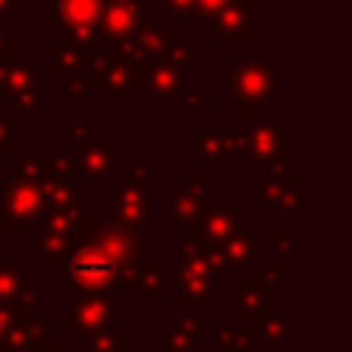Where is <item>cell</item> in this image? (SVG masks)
Listing matches in <instances>:
<instances>
[{"label": "cell", "mask_w": 352, "mask_h": 352, "mask_svg": "<svg viewBox=\"0 0 352 352\" xmlns=\"http://www.w3.org/2000/svg\"><path fill=\"white\" fill-rule=\"evenodd\" d=\"M187 60L190 47L182 38L168 44L162 52L148 55L140 66H135L132 91H143L151 99L182 104L187 96Z\"/></svg>", "instance_id": "2"}, {"label": "cell", "mask_w": 352, "mask_h": 352, "mask_svg": "<svg viewBox=\"0 0 352 352\" xmlns=\"http://www.w3.org/2000/svg\"><path fill=\"white\" fill-rule=\"evenodd\" d=\"M28 289V272L22 267H6L0 264V302L19 297Z\"/></svg>", "instance_id": "28"}, {"label": "cell", "mask_w": 352, "mask_h": 352, "mask_svg": "<svg viewBox=\"0 0 352 352\" xmlns=\"http://www.w3.org/2000/svg\"><path fill=\"white\" fill-rule=\"evenodd\" d=\"M36 346H38V344H16V346L3 349V352H36Z\"/></svg>", "instance_id": "48"}, {"label": "cell", "mask_w": 352, "mask_h": 352, "mask_svg": "<svg viewBox=\"0 0 352 352\" xmlns=\"http://www.w3.org/2000/svg\"><path fill=\"white\" fill-rule=\"evenodd\" d=\"M77 245V234L38 228V264L41 267H66Z\"/></svg>", "instance_id": "17"}, {"label": "cell", "mask_w": 352, "mask_h": 352, "mask_svg": "<svg viewBox=\"0 0 352 352\" xmlns=\"http://www.w3.org/2000/svg\"><path fill=\"white\" fill-rule=\"evenodd\" d=\"M182 104H187V113L192 118H201V113H204V94L201 91H187V96H184Z\"/></svg>", "instance_id": "44"}, {"label": "cell", "mask_w": 352, "mask_h": 352, "mask_svg": "<svg viewBox=\"0 0 352 352\" xmlns=\"http://www.w3.org/2000/svg\"><path fill=\"white\" fill-rule=\"evenodd\" d=\"M88 344H91V352H126V330L113 327L107 322L88 336Z\"/></svg>", "instance_id": "25"}, {"label": "cell", "mask_w": 352, "mask_h": 352, "mask_svg": "<svg viewBox=\"0 0 352 352\" xmlns=\"http://www.w3.org/2000/svg\"><path fill=\"white\" fill-rule=\"evenodd\" d=\"M6 198L0 209V228H16V226H36L47 209V201L38 190V184H19V182H3Z\"/></svg>", "instance_id": "8"}, {"label": "cell", "mask_w": 352, "mask_h": 352, "mask_svg": "<svg viewBox=\"0 0 352 352\" xmlns=\"http://www.w3.org/2000/svg\"><path fill=\"white\" fill-rule=\"evenodd\" d=\"M187 226H190V239L206 242V245H220L239 228V204L236 201H228V204L214 201L212 206L201 209L198 217L190 220Z\"/></svg>", "instance_id": "11"}, {"label": "cell", "mask_w": 352, "mask_h": 352, "mask_svg": "<svg viewBox=\"0 0 352 352\" xmlns=\"http://www.w3.org/2000/svg\"><path fill=\"white\" fill-rule=\"evenodd\" d=\"M44 168L38 162V157H30V154H22L14 148V182L19 184H38L44 179Z\"/></svg>", "instance_id": "27"}, {"label": "cell", "mask_w": 352, "mask_h": 352, "mask_svg": "<svg viewBox=\"0 0 352 352\" xmlns=\"http://www.w3.org/2000/svg\"><path fill=\"white\" fill-rule=\"evenodd\" d=\"M253 6L245 0H231L217 19L209 25L214 41H250L253 38Z\"/></svg>", "instance_id": "14"}, {"label": "cell", "mask_w": 352, "mask_h": 352, "mask_svg": "<svg viewBox=\"0 0 352 352\" xmlns=\"http://www.w3.org/2000/svg\"><path fill=\"white\" fill-rule=\"evenodd\" d=\"M63 129H66L69 140H72L74 146H80V143H85V140H88L91 118H88V116H66V118H63Z\"/></svg>", "instance_id": "33"}, {"label": "cell", "mask_w": 352, "mask_h": 352, "mask_svg": "<svg viewBox=\"0 0 352 352\" xmlns=\"http://www.w3.org/2000/svg\"><path fill=\"white\" fill-rule=\"evenodd\" d=\"M28 0H0V16H11L16 6H25Z\"/></svg>", "instance_id": "47"}, {"label": "cell", "mask_w": 352, "mask_h": 352, "mask_svg": "<svg viewBox=\"0 0 352 352\" xmlns=\"http://www.w3.org/2000/svg\"><path fill=\"white\" fill-rule=\"evenodd\" d=\"M223 135H226L228 154H242V151H248V129H231V132H223Z\"/></svg>", "instance_id": "40"}, {"label": "cell", "mask_w": 352, "mask_h": 352, "mask_svg": "<svg viewBox=\"0 0 352 352\" xmlns=\"http://www.w3.org/2000/svg\"><path fill=\"white\" fill-rule=\"evenodd\" d=\"M176 300L187 305H209L217 297L214 289V275H201V272H182L176 270Z\"/></svg>", "instance_id": "19"}, {"label": "cell", "mask_w": 352, "mask_h": 352, "mask_svg": "<svg viewBox=\"0 0 352 352\" xmlns=\"http://www.w3.org/2000/svg\"><path fill=\"white\" fill-rule=\"evenodd\" d=\"M0 154H14V124L0 116Z\"/></svg>", "instance_id": "41"}, {"label": "cell", "mask_w": 352, "mask_h": 352, "mask_svg": "<svg viewBox=\"0 0 352 352\" xmlns=\"http://www.w3.org/2000/svg\"><path fill=\"white\" fill-rule=\"evenodd\" d=\"M236 297H239V316H261L278 311V289L275 283L264 278H239L236 280Z\"/></svg>", "instance_id": "13"}, {"label": "cell", "mask_w": 352, "mask_h": 352, "mask_svg": "<svg viewBox=\"0 0 352 352\" xmlns=\"http://www.w3.org/2000/svg\"><path fill=\"white\" fill-rule=\"evenodd\" d=\"M135 289L143 292H162L165 289V267L154 264V267H135Z\"/></svg>", "instance_id": "30"}, {"label": "cell", "mask_w": 352, "mask_h": 352, "mask_svg": "<svg viewBox=\"0 0 352 352\" xmlns=\"http://www.w3.org/2000/svg\"><path fill=\"white\" fill-rule=\"evenodd\" d=\"M162 6V14L168 16H187L192 14V3L195 0H151V6Z\"/></svg>", "instance_id": "38"}, {"label": "cell", "mask_w": 352, "mask_h": 352, "mask_svg": "<svg viewBox=\"0 0 352 352\" xmlns=\"http://www.w3.org/2000/svg\"><path fill=\"white\" fill-rule=\"evenodd\" d=\"M187 148H190V154H198L204 162H209V165H228V146H226V135L223 132H217V129H204L201 132V138H195V140H190L187 143Z\"/></svg>", "instance_id": "21"}, {"label": "cell", "mask_w": 352, "mask_h": 352, "mask_svg": "<svg viewBox=\"0 0 352 352\" xmlns=\"http://www.w3.org/2000/svg\"><path fill=\"white\" fill-rule=\"evenodd\" d=\"M38 190H41L47 206H63V204H69V201L77 198L74 179H52V176H44L38 182Z\"/></svg>", "instance_id": "26"}, {"label": "cell", "mask_w": 352, "mask_h": 352, "mask_svg": "<svg viewBox=\"0 0 352 352\" xmlns=\"http://www.w3.org/2000/svg\"><path fill=\"white\" fill-rule=\"evenodd\" d=\"M198 341H201L198 336H187L179 327H165V333H162V352H184V349H190Z\"/></svg>", "instance_id": "31"}, {"label": "cell", "mask_w": 352, "mask_h": 352, "mask_svg": "<svg viewBox=\"0 0 352 352\" xmlns=\"http://www.w3.org/2000/svg\"><path fill=\"white\" fill-rule=\"evenodd\" d=\"M14 28H0V63H8L14 55Z\"/></svg>", "instance_id": "42"}, {"label": "cell", "mask_w": 352, "mask_h": 352, "mask_svg": "<svg viewBox=\"0 0 352 352\" xmlns=\"http://www.w3.org/2000/svg\"><path fill=\"white\" fill-rule=\"evenodd\" d=\"M184 352H204V346H201V341H198V344H192V346H190V349H184Z\"/></svg>", "instance_id": "49"}, {"label": "cell", "mask_w": 352, "mask_h": 352, "mask_svg": "<svg viewBox=\"0 0 352 352\" xmlns=\"http://www.w3.org/2000/svg\"><path fill=\"white\" fill-rule=\"evenodd\" d=\"M91 74L99 77L104 82V88L113 91L116 104L126 102V96L132 91V77H135V69L126 60H121L113 52H94L91 55Z\"/></svg>", "instance_id": "12"}, {"label": "cell", "mask_w": 352, "mask_h": 352, "mask_svg": "<svg viewBox=\"0 0 352 352\" xmlns=\"http://www.w3.org/2000/svg\"><path fill=\"white\" fill-rule=\"evenodd\" d=\"M38 69L28 60L25 52H14L8 63H0V104H11V99L28 88H38Z\"/></svg>", "instance_id": "15"}, {"label": "cell", "mask_w": 352, "mask_h": 352, "mask_svg": "<svg viewBox=\"0 0 352 352\" xmlns=\"http://www.w3.org/2000/svg\"><path fill=\"white\" fill-rule=\"evenodd\" d=\"M116 314V297L113 292H80L74 302L69 305L63 324L74 330L80 338H88L96 327L107 324Z\"/></svg>", "instance_id": "10"}, {"label": "cell", "mask_w": 352, "mask_h": 352, "mask_svg": "<svg viewBox=\"0 0 352 352\" xmlns=\"http://www.w3.org/2000/svg\"><path fill=\"white\" fill-rule=\"evenodd\" d=\"M182 333H187V336H201V327H204V316L201 314H187V316H182L179 319V324H176Z\"/></svg>", "instance_id": "43"}, {"label": "cell", "mask_w": 352, "mask_h": 352, "mask_svg": "<svg viewBox=\"0 0 352 352\" xmlns=\"http://www.w3.org/2000/svg\"><path fill=\"white\" fill-rule=\"evenodd\" d=\"M151 3L143 0H102L96 33L102 44H116L132 33H143L151 25Z\"/></svg>", "instance_id": "6"}, {"label": "cell", "mask_w": 352, "mask_h": 352, "mask_svg": "<svg viewBox=\"0 0 352 352\" xmlns=\"http://www.w3.org/2000/svg\"><path fill=\"white\" fill-rule=\"evenodd\" d=\"M250 349H253L250 330H245V327H217L214 330L212 352H250Z\"/></svg>", "instance_id": "24"}, {"label": "cell", "mask_w": 352, "mask_h": 352, "mask_svg": "<svg viewBox=\"0 0 352 352\" xmlns=\"http://www.w3.org/2000/svg\"><path fill=\"white\" fill-rule=\"evenodd\" d=\"M250 201L264 206L270 217L300 214L302 209V182L294 176H256L250 182Z\"/></svg>", "instance_id": "7"}, {"label": "cell", "mask_w": 352, "mask_h": 352, "mask_svg": "<svg viewBox=\"0 0 352 352\" xmlns=\"http://www.w3.org/2000/svg\"><path fill=\"white\" fill-rule=\"evenodd\" d=\"M289 275H292V270H289L286 264H278V267H267V270H264V280H270V283H275V286H278L280 280H286Z\"/></svg>", "instance_id": "45"}, {"label": "cell", "mask_w": 352, "mask_h": 352, "mask_svg": "<svg viewBox=\"0 0 352 352\" xmlns=\"http://www.w3.org/2000/svg\"><path fill=\"white\" fill-rule=\"evenodd\" d=\"M52 25L66 36V41L82 47L85 52H102V41L96 33L102 0H50Z\"/></svg>", "instance_id": "4"}, {"label": "cell", "mask_w": 352, "mask_h": 352, "mask_svg": "<svg viewBox=\"0 0 352 352\" xmlns=\"http://www.w3.org/2000/svg\"><path fill=\"white\" fill-rule=\"evenodd\" d=\"M0 242H3V228H0ZM0 264H3V250H0Z\"/></svg>", "instance_id": "50"}, {"label": "cell", "mask_w": 352, "mask_h": 352, "mask_svg": "<svg viewBox=\"0 0 352 352\" xmlns=\"http://www.w3.org/2000/svg\"><path fill=\"white\" fill-rule=\"evenodd\" d=\"M74 173L85 176V179H102L113 173V162H116V143L113 140H99L94 143L91 138L80 146H74Z\"/></svg>", "instance_id": "16"}, {"label": "cell", "mask_w": 352, "mask_h": 352, "mask_svg": "<svg viewBox=\"0 0 352 352\" xmlns=\"http://www.w3.org/2000/svg\"><path fill=\"white\" fill-rule=\"evenodd\" d=\"M88 63V52L66 38H52L50 41V74L55 80H66L77 74Z\"/></svg>", "instance_id": "18"}, {"label": "cell", "mask_w": 352, "mask_h": 352, "mask_svg": "<svg viewBox=\"0 0 352 352\" xmlns=\"http://www.w3.org/2000/svg\"><path fill=\"white\" fill-rule=\"evenodd\" d=\"M275 250L278 253H292V256H297V253H302V242L300 239H294V234L286 228V226H280L278 231H275Z\"/></svg>", "instance_id": "37"}, {"label": "cell", "mask_w": 352, "mask_h": 352, "mask_svg": "<svg viewBox=\"0 0 352 352\" xmlns=\"http://www.w3.org/2000/svg\"><path fill=\"white\" fill-rule=\"evenodd\" d=\"M36 352H66V344L58 338H44V341H38Z\"/></svg>", "instance_id": "46"}, {"label": "cell", "mask_w": 352, "mask_h": 352, "mask_svg": "<svg viewBox=\"0 0 352 352\" xmlns=\"http://www.w3.org/2000/svg\"><path fill=\"white\" fill-rule=\"evenodd\" d=\"M88 99H91L88 80L72 74V77L66 80V88H63V102H66V104H88Z\"/></svg>", "instance_id": "32"}, {"label": "cell", "mask_w": 352, "mask_h": 352, "mask_svg": "<svg viewBox=\"0 0 352 352\" xmlns=\"http://www.w3.org/2000/svg\"><path fill=\"white\" fill-rule=\"evenodd\" d=\"M278 96L275 69L264 58H239L228 72V99L242 118H258Z\"/></svg>", "instance_id": "3"}, {"label": "cell", "mask_w": 352, "mask_h": 352, "mask_svg": "<svg viewBox=\"0 0 352 352\" xmlns=\"http://www.w3.org/2000/svg\"><path fill=\"white\" fill-rule=\"evenodd\" d=\"M250 338L253 341H289L292 330H289V319H283L278 311L275 314H261L250 319Z\"/></svg>", "instance_id": "22"}, {"label": "cell", "mask_w": 352, "mask_h": 352, "mask_svg": "<svg viewBox=\"0 0 352 352\" xmlns=\"http://www.w3.org/2000/svg\"><path fill=\"white\" fill-rule=\"evenodd\" d=\"M228 3H231V0H195V3H192V14L201 19V25L209 28V25L217 19V14H220Z\"/></svg>", "instance_id": "34"}, {"label": "cell", "mask_w": 352, "mask_h": 352, "mask_svg": "<svg viewBox=\"0 0 352 352\" xmlns=\"http://www.w3.org/2000/svg\"><path fill=\"white\" fill-rule=\"evenodd\" d=\"M124 179L138 184V187H143V190H151V170L146 165H126Z\"/></svg>", "instance_id": "39"}, {"label": "cell", "mask_w": 352, "mask_h": 352, "mask_svg": "<svg viewBox=\"0 0 352 352\" xmlns=\"http://www.w3.org/2000/svg\"><path fill=\"white\" fill-rule=\"evenodd\" d=\"M113 220L138 234L146 231L151 223V190H143L124 176H113Z\"/></svg>", "instance_id": "9"}, {"label": "cell", "mask_w": 352, "mask_h": 352, "mask_svg": "<svg viewBox=\"0 0 352 352\" xmlns=\"http://www.w3.org/2000/svg\"><path fill=\"white\" fill-rule=\"evenodd\" d=\"M162 201H165V209H168L170 220L182 223V226H187L190 220H195L198 212H201L190 190H165L162 192Z\"/></svg>", "instance_id": "23"}, {"label": "cell", "mask_w": 352, "mask_h": 352, "mask_svg": "<svg viewBox=\"0 0 352 352\" xmlns=\"http://www.w3.org/2000/svg\"><path fill=\"white\" fill-rule=\"evenodd\" d=\"M38 102H41L38 88H28V91H22V94H16V96L11 99V104L16 107L19 116H33V113L38 110Z\"/></svg>", "instance_id": "36"}, {"label": "cell", "mask_w": 352, "mask_h": 352, "mask_svg": "<svg viewBox=\"0 0 352 352\" xmlns=\"http://www.w3.org/2000/svg\"><path fill=\"white\" fill-rule=\"evenodd\" d=\"M151 242L138 231L118 226L104 214H85L74 253L66 264V286L80 292H126L135 289L138 258L151 253Z\"/></svg>", "instance_id": "1"}, {"label": "cell", "mask_w": 352, "mask_h": 352, "mask_svg": "<svg viewBox=\"0 0 352 352\" xmlns=\"http://www.w3.org/2000/svg\"><path fill=\"white\" fill-rule=\"evenodd\" d=\"M0 170H3V154H0Z\"/></svg>", "instance_id": "51"}, {"label": "cell", "mask_w": 352, "mask_h": 352, "mask_svg": "<svg viewBox=\"0 0 352 352\" xmlns=\"http://www.w3.org/2000/svg\"><path fill=\"white\" fill-rule=\"evenodd\" d=\"M245 129H248V154L253 157V162L264 165L270 176H286L289 162H292V157L286 151V143L292 138L289 126L258 116Z\"/></svg>", "instance_id": "5"}, {"label": "cell", "mask_w": 352, "mask_h": 352, "mask_svg": "<svg viewBox=\"0 0 352 352\" xmlns=\"http://www.w3.org/2000/svg\"><path fill=\"white\" fill-rule=\"evenodd\" d=\"M190 192H192L198 209H206V206H212V204L217 201V195H214V182H212V179H195V182L190 184Z\"/></svg>", "instance_id": "35"}, {"label": "cell", "mask_w": 352, "mask_h": 352, "mask_svg": "<svg viewBox=\"0 0 352 352\" xmlns=\"http://www.w3.org/2000/svg\"><path fill=\"white\" fill-rule=\"evenodd\" d=\"M38 162L47 176L52 179H72L74 176V157L60 154V151H44L38 154Z\"/></svg>", "instance_id": "29"}, {"label": "cell", "mask_w": 352, "mask_h": 352, "mask_svg": "<svg viewBox=\"0 0 352 352\" xmlns=\"http://www.w3.org/2000/svg\"><path fill=\"white\" fill-rule=\"evenodd\" d=\"M223 250H226V258H228V267H248L253 261L256 253H264L267 250V242H261L253 231H234L226 242H223Z\"/></svg>", "instance_id": "20"}]
</instances>
